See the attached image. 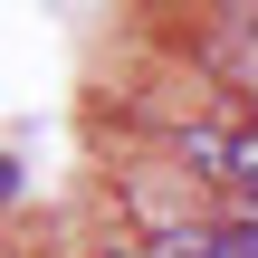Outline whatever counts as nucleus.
Wrapping results in <instances>:
<instances>
[{
	"mask_svg": "<svg viewBox=\"0 0 258 258\" xmlns=\"http://www.w3.org/2000/svg\"><path fill=\"white\" fill-rule=\"evenodd\" d=\"M201 211H220V191H211L191 163H172L163 144H153V153H134V163L115 172V220H124L144 249H163V239L201 230Z\"/></svg>",
	"mask_w": 258,
	"mask_h": 258,
	"instance_id": "obj_1",
	"label": "nucleus"
},
{
	"mask_svg": "<svg viewBox=\"0 0 258 258\" xmlns=\"http://www.w3.org/2000/svg\"><path fill=\"white\" fill-rule=\"evenodd\" d=\"M211 249H220V230L201 220V230H182V239H163V249H144V258H211Z\"/></svg>",
	"mask_w": 258,
	"mask_h": 258,
	"instance_id": "obj_2",
	"label": "nucleus"
}]
</instances>
